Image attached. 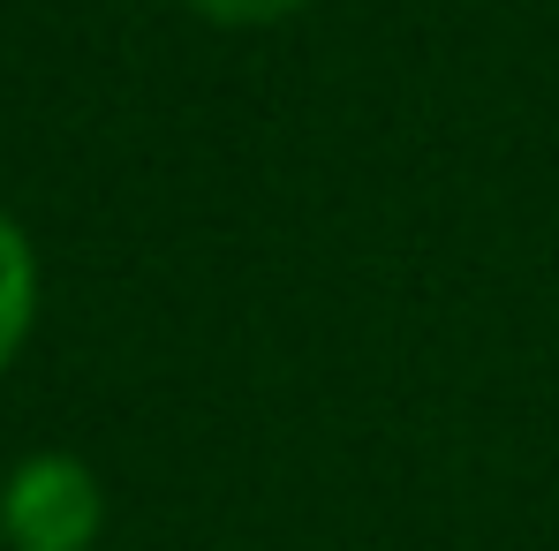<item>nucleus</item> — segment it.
<instances>
[{
    "instance_id": "nucleus-1",
    "label": "nucleus",
    "mask_w": 559,
    "mask_h": 551,
    "mask_svg": "<svg viewBox=\"0 0 559 551\" xmlns=\"http://www.w3.org/2000/svg\"><path fill=\"white\" fill-rule=\"evenodd\" d=\"M8 551H92L106 529V483L76 454H31L0 483Z\"/></svg>"
},
{
    "instance_id": "nucleus-2",
    "label": "nucleus",
    "mask_w": 559,
    "mask_h": 551,
    "mask_svg": "<svg viewBox=\"0 0 559 551\" xmlns=\"http://www.w3.org/2000/svg\"><path fill=\"white\" fill-rule=\"evenodd\" d=\"M31 325H38V250H31V235L0 212V378L23 356Z\"/></svg>"
},
{
    "instance_id": "nucleus-3",
    "label": "nucleus",
    "mask_w": 559,
    "mask_h": 551,
    "mask_svg": "<svg viewBox=\"0 0 559 551\" xmlns=\"http://www.w3.org/2000/svg\"><path fill=\"white\" fill-rule=\"evenodd\" d=\"M189 15H204L212 31H273L287 15H302L310 0H182Z\"/></svg>"
},
{
    "instance_id": "nucleus-4",
    "label": "nucleus",
    "mask_w": 559,
    "mask_h": 551,
    "mask_svg": "<svg viewBox=\"0 0 559 551\" xmlns=\"http://www.w3.org/2000/svg\"><path fill=\"white\" fill-rule=\"evenodd\" d=\"M0 544H8V529H0Z\"/></svg>"
}]
</instances>
